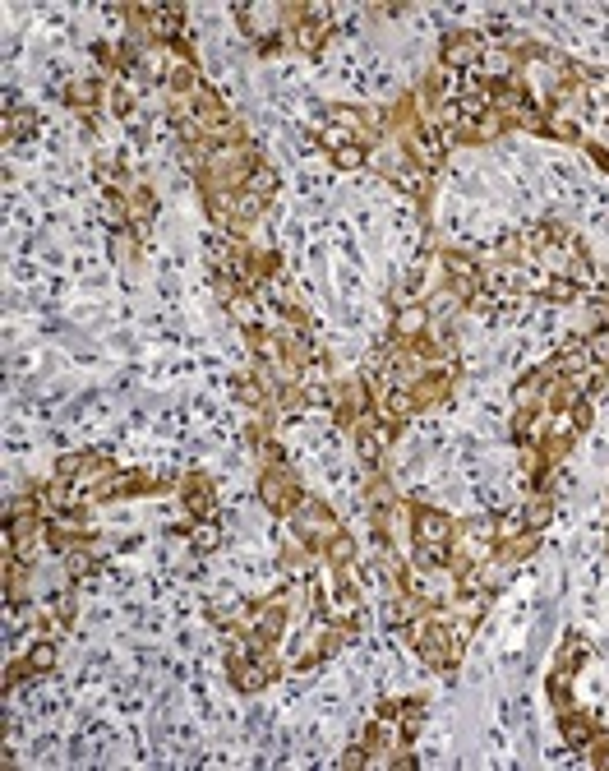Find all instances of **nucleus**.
Returning <instances> with one entry per match:
<instances>
[{
	"label": "nucleus",
	"mask_w": 609,
	"mask_h": 771,
	"mask_svg": "<svg viewBox=\"0 0 609 771\" xmlns=\"http://www.w3.org/2000/svg\"><path fill=\"white\" fill-rule=\"evenodd\" d=\"M582 342H586V356L609 370V328H596V333H591V338H582Z\"/></svg>",
	"instance_id": "aec40b11"
},
{
	"label": "nucleus",
	"mask_w": 609,
	"mask_h": 771,
	"mask_svg": "<svg viewBox=\"0 0 609 771\" xmlns=\"http://www.w3.org/2000/svg\"><path fill=\"white\" fill-rule=\"evenodd\" d=\"M328 157H333V162H337L342 171H356V167H365V162H370V148L356 144V139H347V144L328 148Z\"/></svg>",
	"instance_id": "dca6fc26"
},
{
	"label": "nucleus",
	"mask_w": 609,
	"mask_h": 771,
	"mask_svg": "<svg viewBox=\"0 0 609 771\" xmlns=\"http://www.w3.org/2000/svg\"><path fill=\"white\" fill-rule=\"evenodd\" d=\"M522 513H526V527H536V531L550 527V518H554V499H550V490H536V494H531V499L522 504Z\"/></svg>",
	"instance_id": "ddd939ff"
},
{
	"label": "nucleus",
	"mask_w": 609,
	"mask_h": 771,
	"mask_svg": "<svg viewBox=\"0 0 609 771\" xmlns=\"http://www.w3.org/2000/svg\"><path fill=\"white\" fill-rule=\"evenodd\" d=\"M107 93H111V84H102V79H74L65 88V107L79 111V116H97V111L107 107Z\"/></svg>",
	"instance_id": "423d86ee"
},
{
	"label": "nucleus",
	"mask_w": 609,
	"mask_h": 771,
	"mask_svg": "<svg viewBox=\"0 0 609 771\" xmlns=\"http://www.w3.org/2000/svg\"><path fill=\"white\" fill-rule=\"evenodd\" d=\"M485 51H490V37L485 33H462V28H453V33L443 37V65H448V70H476Z\"/></svg>",
	"instance_id": "20e7f679"
},
{
	"label": "nucleus",
	"mask_w": 609,
	"mask_h": 771,
	"mask_svg": "<svg viewBox=\"0 0 609 771\" xmlns=\"http://www.w3.org/2000/svg\"><path fill=\"white\" fill-rule=\"evenodd\" d=\"M33 125H37V116L28 107H5V139H24V134H33Z\"/></svg>",
	"instance_id": "6ab92c4d"
},
{
	"label": "nucleus",
	"mask_w": 609,
	"mask_h": 771,
	"mask_svg": "<svg viewBox=\"0 0 609 771\" xmlns=\"http://www.w3.org/2000/svg\"><path fill=\"white\" fill-rule=\"evenodd\" d=\"M125 208H130V231L134 236H148V227H153V217H157V194L148 190L144 181H134L130 194H125Z\"/></svg>",
	"instance_id": "6e6552de"
},
{
	"label": "nucleus",
	"mask_w": 609,
	"mask_h": 771,
	"mask_svg": "<svg viewBox=\"0 0 609 771\" xmlns=\"http://www.w3.org/2000/svg\"><path fill=\"white\" fill-rule=\"evenodd\" d=\"M591 416H596L591 398H577V402H573V411H568V421H573V430H577V434H582V430H591Z\"/></svg>",
	"instance_id": "412c9836"
},
{
	"label": "nucleus",
	"mask_w": 609,
	"mask_h": 771,
	"mask_svg": "<svg viewBox=\"0 0 609 771\" xmlns=\"http://www.w3.org/2000/svg\"><path fill=\"white\" fill-rule=\"evenodd\" d=\"M56 656H60V647H56V642H37V647L33 651H28V656H24V661H19V665H10V670H5V679H10V684H14V679H28V675H47V670H51V665H56Z\"/></svg>",
	"instance_id": "9b49d317"
},
{
	"label": "nucleus",
	"mask_w": 609,
	"mask_h": 771,
	"mask_svg": "<svg viewBox=\"0 0 609 771\" xmlns=\"http://www.w3.org/2000/svg\"><path fill=\"white\" fill-rule=\"evenodd\" d=\"M323 559L333 564V573H347V568L356 564V541H351L347 531H342V536H333V541H328V550H323Z\"/></svg>",
	"instance_id": "2eb2a0df"
},
{
	"label": "nucleus",
	"mask_w": 609,
	"mask_h": 771,
	"mask_svg": "<svg viewBox=\"0 0 609 771\" xmlns=\"http://www.w3.org/2000/svg\"><path fill=\"white\" fill-rule=\"evenodd\" d=\"M328 19H323V10H310V19H300L296 28H287V37H291V47L296 51H305V56H314V51H323V42H328Z\"/></svg>",
	"instance_id": "9d476101"
},
{
	"label": "nucleus",
	"mask_w": 609,
	"mask_h": 771,
	"mask_svg": "<svg viewBox=\"0 0 609 771\" xmlns=\"http://www.w3.org/2000/svg\"><path fill=\"white\" fill-rule=\"evenodd\" d=\"M586 753H591V767H600V771H609V739H605V735H600V739H596V744L586 748Z\"/></svg>",
	"instance_id": "4be33fe9"
},
{
	"label": "nucleus",
	"mask_w": 609,
	"mask_h": 771,
	"mask_svg": "<svg viewBox=\"0 0 609 771\" xmlns=\"http://www.w3.org/2000/svg\"><path fill=\"white\" fill-rule=\"evenodd\" d=\"M287 522L296 527L300 545H310L319 559H323V550H328V541H333V536H342V522H337V513H333L328 504H319V499H305V504H300Z\"/></svg>",
	"instance_id": "f03ea898"
},
{
	"label": "nucleus",
	"mask_w": 609,
	"mask_h": 771,
	"mask_svg": "<svg viewBox=\"0 0 609 771\" xmlns=\"http://www.w3.org/2000/svg\"><path fill=\"white\" fill-rule=\"evenodd\" d=\"M245 194H254V199H263V204H268V199L277 194V171L268 167V162H263V167H254L250 181H245Z\"/></svg>",
	"instance_id": "f3484780"
},
{
	"label": "nucleus",
	"mask_w": 609,
	"mask_h": 771,
	"mask_svg": "<svg viewBox=\"0 0 609 771\" xmlns=\"http://www.w3.org/2000/svg\"><path fill=\"white\" fill-rule=\"evenodd\" d=\"M259 499H263V508H268L273 518H291V513L305 504L300 476L287 467V462H277V467H263V476H259Z\"/></svg>",
	"instance_id": "f257e3e1"
},
{
	"label": "nucleus",
	"mask_w": 609,
	"mask_h": 771,
	"mask_svg": "<svg viewBox=\"0 0 609 771\" xmlns=\"http://www.w3.org/2000/svg\"><path fill=\"white\" fill-rule=\"evenodd\" d=\"M411 536H416V545H430V550H453L457 522L448 513H439V508L411 504Z\"/></svg>",
	"instance_id": "7ed1b4c3"
},
{
	"label": "nucleus",
	"mask_w": 609,
	"mask_h": 771,
	"mask_svg": "<svg viewBox=\"0 0 609 771\" xmlns=\"http://www.w3.org/2000/svg\"><path fill=\"white\" fill-rule=\"evenodd\" d=\"M107 107H111V116H116V121H130V116H134V107H139V97H134L125 84H111Z\"/></svg>",
	"instance_id": "a211bd4d"
},
{
	"label": "nucleus",
	"mask_w": 609,
	"mask_h": 771,
	"mask_svg": "<svg viewBox=\"0 0 609 771\" xmlns=\"http://www.w3.org/2000/svg\"><path fill=\"white\" fill-rule=\"evenodd\" d=\"M559 735L568 748H577V753H586V748L600 739V725L586 716V711H563L559 716Z\"/></svg>",
	"instance_id": "1a4fd4ad"
},
{
	"label": "nucleus",
	"mask_w": 609,
	"mask_h": 771,
	"mask_svg": "<svg viewBox=\"0 0 609 771\" xmlns=\"http://www.w3.org/2000/svg\"><path fill=\"white\" fill-rule=\"evenodd\" d=\"M397 725H402L406 739H416L420 725H425V698H402L397 702Z\"/></svg>",
	"instance_id": "4468645a"
},
{
	"label": "nucleus",
	"mask_w": 609,
	"mask_h": 771,
	"mask_svg": "<svg viewBox=\"0 0 609 771\" xmlns=\"http://www.w3.org/2000/svg\"><path fill=\"white\" fill-rule=\"evenodd\" d=\"M180 504H185V513H190L194 522H208V518H217L213 481H208L203 471H185V476H180Z\"/></svg>",
	"instance_id": "39448f33"
},
{
	"label": "nucleus",
	"mask_w": 609,
	"mask_h": 771,
	"mask_svg": "<svg viewBox=\"0 0 609 771\" xmlns=\"http://www.w3.org/2000/svg\"><path fill=\"white\" fill-rule=\"evenodd\" d=\"M425 333H430V310L425 305H406V310L393 314V324H388V338L402 342V347H416Z\"/></svg>",
	"instance_id": "0eeeda50"
},
{
	"label": "nucleus",
	"mask_w": 609,
	"mask_h": 771,
	"mask_svg": "<svg viewBox=\"0 0 609 771\" xmlns=\"http://www.w3.org/2000/svg\"><path fill=\"white\" fill-rule=\"evenodd\" d=\"M586 656H591V647H586V638H577V633H568L559 647V661H554V670H563V675H577L586 665Z\"/></svg>",
	"instance_id": "f8f14e48"
}]
</instances>
